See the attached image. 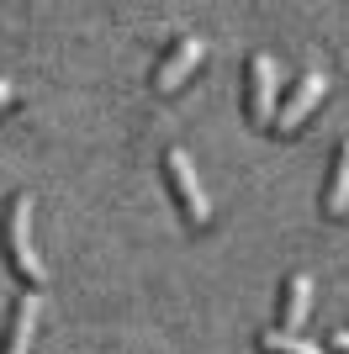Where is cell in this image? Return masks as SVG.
<instances>
[{"instance_id":"cell-1","label":"cell","mask_w":349,"mask_h":354,"mask_svg":"<svg viewBox=\"0 0 349 354\" xmlns=\"http://www.w3.org/2000/svg\"><path fill=\"white\" fill-rule=\"evenodd\" d=\"M32 207H37L32 191H16L11 196V207H6V254H11V265H16L21 281L43 286L48 270H43V259H37V243H32Z\"/></svg>"},{"instance_id":"cell-2","label":"cell","mask_w":349,"mask_h":354,"mask_svg":"<svg viewBox=\"0 0 349 354\" xmlns=\"http://www.w3.org/2000/svg\"><path fill=\"white\" fill-rule=\"evenodd\" d=\"M164 169H170V180H174V196H180L190 227H206V222H212V201H206V185H202V175H196V159H190L186 148H170V153H164Z\"/></svg>"},{"instance_id":"cell-3","label":"cell","mask_w":349,"mask_h":354,"mask_svg":"<svg viewBox=\"0 0 349 354\" xmlns=\"http://www.w3.org/2000/svg\"><path fill=\"white\" fill-rule=\"evenodd\" d=\"M202 59H206V37H202V32L180 37V43H174L170 53L159 59V69H154V90H174L190 69H196V64H202Z\"/></svg>"},{"instance_id":"cell-4","label":"cell","mask_w":349,"mask_h":354,"mask_svg":"<svg viewBox=\"0 0 349 354\" xmlns=\"http://www.w3.org/2000/svg\"><path fill=\"white\" fill-rule=\"evenodd\" d=\"M323 90H328V74H323V69H307L302 80L291 85V95L280 101V111H276V127H280V133H291V127H296V122L323 101Z\"/></svg>"},{"instance_id":"cell-5","label":"cell","mask_w":349,"mask_h":354,"mask_svg":"<svg viewBox=\"0 0 349 354\" xmlns=\"http://www.w3.org/2000/svg\"><path fill=\"white\" fill-rule=\"evenodd\" d=\"M276 59L254 53L249 59V117L254 122H276Z\"/></svg>"},{"instance_id":"cell-6","label":"cell","mask_w":349,"mask_h":354,"mask_svg":"<svg viewBox=\"0 0 349 354\" xmlns=\"http://www.w3.org/2000/svg\"><path fill=\"white\" fill-rule=\"evenodd\" d=\"M37 317H43V296H37V291L16 296V317H11V333H6V349H0V354H32Z\"/></svg>"},{"instance_id":"cell-7","label":"cell","mask_w":349,"mask_h":354,"mask_svg":"<svg viewBox=\"0 0 349 354\" xmlns=\"http://www.w3.org/2000/svg\"><path fill=\"white\" fill-rule=\"evenodd\" d=\"M307 307H312V275L296 270L286 281V296H280V333H296L307 323Z\"/></svg>"},{"instance_id":"cell-8","label":"cell","mask_w":349,"mask_h":354,"mask_svg":"<svg viewBox=\"0 0 349 354\" xmlns=\"http://www.w3.org/2000/svg\"><path fill=\"white\" fill-rule=\"evenodd\" d=\"M323 212H328V217H344V212H349V138L339 143L334 180H328V191H323Z\"/></svg>"},{"instance_id":"cell-9","label":"cell","mask_w":349,"mask_h":354,"mask_svg":"<svg viewBox=\"0 0 349 354\" xmlns=\"http://www.w3.org/2000/svg\"><path fill=\"white\" fill-rule=\"evenodd\" d=\"M260 349H265V354H323V344H312V339H296V333H280V328H270V333H260Z\"/></svg>"},{"instance_id":"cell-10","label":"cell","mask_w":349,"mask_h":354,"mask_svg":"<svg viewBox=\"0 0 349 354\" xmlns=\"http://www.w3.org/2000/svg\"><path fill=\"white\" fill-rule=\"evenodd\" d=\"M11 95H16V80H11V74H0V111L11 106Z\"/></svg>"},{"instance_id":"cell-11","label":"cell","mask_w":349,"mask_h":354,"mask_svg":"<svg viewBox=\"0 0 349 354\" xmlns=\"http://www.w3.org/2000/svg\"><path fill=\"white\" fill-rule=\"evenodd\" d=\"M334 349H339V354H349V328H339V333H334Z\"/></svg>"}]
</instances>
